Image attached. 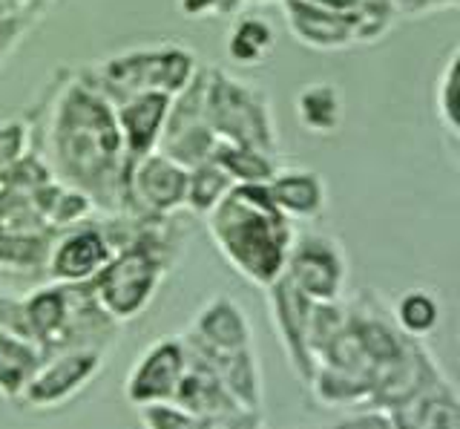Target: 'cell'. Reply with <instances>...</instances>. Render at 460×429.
Segmentation results:
<instances>
[{
  "label": "cell",
  "mask_w": 460,
  "mask_h": 429,
  "mask_svg": "<svg viewBox=\"0 0 460 429\" xmlns=\"http://www.w3.org/2000/svg\"><path fill=\"white\" fill-rule=\"evenodd\" d=\"M29 147L58 182L90 196L95 213H129V156L115 107L75 67H58L26 116Z\"/></svg>",
  "instance_id": "cell-1"
},
{
  "label": "cell",
  "mask_w": 460,
  "mask_h": 429,
  "mask_svg": "<svg viewBox=\"0 0 460 429\" xmlns=\"http://www.w3.org/2000/svg\"><path fill=\"white\" fill-rule=\"evenodd\" d=\"M205 225L219 256L244 282L265 291L282 277L296 225L273 205L265 184H234Z\"/></svg>",
  "instance_id": "cell-2"
},
{
  "label": "cell",
  "mask_w": 460,
  "mask_h": 429,
  "mask_svg": "<svg viewBox=\"0 0 460 429\" xmlns=\"http://www.w3.org/2000/svg\"><path fill=\"white\" fill-rule=\"evenodd\" d=\"M196 52L179 40L141 44L133 49L107 55V58L75 67L78 76L95 87L110 104L124 102L129 95H179L199 73Z\"/></svg>",
  "instance_id": "cell-3"
},
{
  "label": "cell",
  "mask_w": 460,
  "mask_h": 429,
  "mask_svg": "<svg viewBox=\"0 0 460 429\" xmlns=\"http://www.w3.org/2000/svg\"><path fill=\"white\" fill-rule=\"evenodd\" d=\"M205 112L219 141L279 156V124L270 93L259 81L205 67Z\"/></svg>",
  "instance_id": "cell-4"
},
{
  "label": "cell",
  "mask_w": 460,
  "mask_h": 429,
  "mask_svg": "<svg viewBox=\"0 0 460 429\" xmlns=\"http://www.w3.org/2000/svg\"><path fill=\"white\" fill-rule=\"evenodd\" d=\"M282 277L311 303H337L349 285V251L328 231H296Z\"/></svg>",
  "instance_id": "cell-5"
},
{
  "label": "cell",
  "mask_w": 460,
  "mask_h": 429,
  "mask_svg": "<svg viewBox=\"0 0 460 429\" xmlns=\"http://www.w3.org/2000/svg\"><path fill=\"white\" fill-rule=\"evenodd\" d=\"M104 363L107 354L95 349H75L43 357V363L38 366L32 380L23 386V392L14 404H21L29 412L61 409L104 371Z\"/></svg>",
  "instance_id": "cell-6"
},
{
  "label": "cell",
  "mask_w": 460,
  "mask_h": 429,
  "mask_svg": "<svg viewBox=\"0 0 460 429\" xmlns=\"http://www.w3.org/2000/svg\"><path fill=\"white\" fill-rule=\"evenodd\" d=\"M216 145L219 139H216L205 112V67H199L193 81L179 95H172L155 150H162L181 167H196L210 159Z\"/></svg>",
  "instance_id": "cell-7"
},
{
  "label": "cell",
  "mask_w": 460,
  "mask_h": 429,
  "mask_svg": "<svg viewBox=\"0 0 460 429\" xmlns=\"http://www.w3.org/2000/svg\"><path fill=\"white\" fill-rule=\"evenodd\" d=\"M115 254L104 219L93 213L90 219L69 225L52 237L43 274L49 282H93L101 268Z\"/></svg>",
  "instance_id": "cell-8"
},
{
  "label": "cell",
  "mask_w": 460,
  "mask_h": 429,
  "mask_svg": "<svg viewBox=\"0 0 460 429\" xmlns=\"http://www.w3.org/2000/svg\"><path fill=\"white\" fill-rule=\"evenodd\" d=\"M187 369V346L181 335H167L153 340L133 361L124 380V398L129 407L170 404Z\"/></svg>",
  "instance_id": "cell-9"
},
{
  "label": "cell",
  "mask_w": 460,
  "mask_h": 429,
  "mask_svg": "<svg viewBox=\"0 0 460 429\" xmlns=\"http://www.w3.org/2000/svg\"><path fill=\"white\" fill-rule=\"evenodd\" d=\"M184 188H187V167L172 162L162 150H153L129 167V182H127L129 213H147V217L181 213Z\"/></svg>",
  "instance_id": "cell-10"
},
{
  "label": "cell",
  "mask_w": 460,
  "mask_h": 429,
  "mask_svg": "<svg viewBox=\"0 0 460 429\" xmlns=\"http://www.w3.org/2000/svg\"><path fill=\"white\" fill-rule=\"evenodd\" d=\"M265 297H268V314H270L273 335H277L282 343L288 366H291L294 378H299L308 386V380L314 375V357L308 352V320H311L314 303L302 297L285 277L268 285Z\"/></svg>",
  "instance_id": "cell-11"
},
{
  "label": "cell",
  "mask_w": 460,
  "mask_h": 429,
  "mask_svg": "<svg viewBox=\"0 0 460 429\" xmlns=\"http://www.w3.org/2000/svg\"><path fill=\"white\" fill-rule=\"evenodd\" d=\"M190 346L216 352H242L256 346V335L248 311L230 294H213L199 306L190 326L181 335Z\"/></svg>",
  "instance_id": "cell-12"
},
{
  "label": "cell",
  "mask_w": 460,
  "mask_h": 429,
  "mask_svg": "<svg viewBox=\"0 0 460 429\" xmlns=\"http://www.w3.org/2000/svg\"><path fill=\"white\" fill-rule=\"evenodd\" d=\"M291 38L311 52H342L357 47L354 15L328 9L314 0H279Z\"/></svg>",
  "instance_id": "cell-13"
},
{
  "label": "cell",
  "mask_w": 460,
  "mask_h": 429,
  "mask_svg": "<svg viewBox=\"0 0 460 429\" xmlns=\"http://www.w3.org/2000/svg\"><path fill=\"white\" fill-rule=\"evenodd\" d=\"M265 188L273 199V205L294 225L316 222L328 210V182L314 167L279 165Z\"/></svg>",
  "instance_id": "cell-14"
},
{
  "label": "cell",
  "mask_w": 460,
  "mask_h": 429,
  "mask_svg": "<svg viewBox=\"0 0 460 429\" xmlns=\"http://www.w3.org/2000/svg\"><path fill=\"white\" fill-rule=\"evenodd\" d=\"M385 415L392 429H460L457 389L440 371Z\"/></svg>",
  "instance_id": "cell-15"
},
{
  "label": "cell",
  "mask_w": 460,
  "mask_h": 429,
  "mask_svg": "<svg viewBox=\"0 0 460 429\" xmlns=\"http://www.w3.org/2000/svg\"><path fill=\"white\" fill-rule=\"evenodd\" d=\"M170 102H172L170 95L147 93V95H129L124 102L112 104L129 162H138L141 156H147L158 147V139H162L170 112Z\"/></svg>",
  "instance_id": "cell-16"
},
{
  "label": "cell",
  "mask_w": 460,
  "mask_h": 429,
  "mask_svg": "<svg viewBox=\"0 0 460 429\" xmlns=\"http://www.w3.org/2000/svg\"><path fill=\"white\" fill-rule=\"evenodd\" d=\"M187 346V343H184ZM172 407H179L190 415H199V418H208V415H225V412H234L242 409L230 392L225 389V383L219 380V375L196 357L190 349H187V369L179 380V389L170 400Z\"/></svg>",
  "instance_id": "cell-17"
},
{
  "label": "cell",
  "mask_w": 460,
  "mask_h": 429,
  "mask_svg": "<svg viewBox=\"0 0 460 429\" xmlns=\"http://www.w3.org/2000/svg\"><path fill=\"white\" fill-rule=\"evenodd\" d=\"M294 116L311 136H334L345 121V98L334 81H308L294 95Z\"/></svg>",
  "instance_id": "cell-18"
},
{
  "label": "cell",
  "mask_w": 460,
  "mask_h": 429,
  "mask_svg": "<svg viewBox=\"0 0 460 429\" xmlns=\"http://www.w3.org/2000/svg\"><path fill=\"white\" fill-rule=\"evenodd\" d=\"M225 49L234 67H262L277 52V30L262 15H239L225 35Z\"/></svg>",
  "instance_id": "cell-19"
},
{
  "label": "cell",
  "mask_w": 460,
  "mask_h": 429,
  "mask_svg": "<svg viewBox=\"0 0 460 429\" xmlns=\"http://www.w3.org/2000/svg\"><path fill=\"white\" fill-rule=\"evenodd\" d=\"M431 107H435V121L446 139L449 156L457 159V147H460V49L457 47L449 49L440 67Z\"/></svg>",
  "instance_id": "cell-20"
},
{
  "label": "cell",
  "mask_w": 460,
  "mask_h": 429,
  "mask_svg": "<svg viewBox=\"0 0 460 429\" xmlns=\"http://www.w3.org/2000/svg\"><path fill=\"white\" fill-rule=\"evenodd\" d=\"M392 317L400 326L402 335H409L414 340H426L429 335H435L443 320V299L438 291L414 285L397 294L392 303Z\"/></svg>",
  "instance_id": "cell-21"
},
{
  "label": "cell",
  "mask_w": 460,
  "mask_h": 429,
  "mask_svg": "<svg viewBox=\"0 0 460 429\" xmlns=\"http://www.w3.org/2000/svg\"><path fill=\"white\" fill-rule=\"evenodd\" d=\"M43 354L29 337L0 332V398L18 400L23 386L32 380Z\"/></svg>",
  "instance_id": "cell-22"
},
{
  "label": "cell",
  "mask_w": 460,
  "mask_h": 429,
  "mask_svg": "<svg viewBox=\"0 0 460 429\" xmlns=\"http://www.w3.org/2000/svg\"><path fill=\"white\" fill-rule=\"evenodd\" d=\"M55 234L58 231L23 234L0 225V271H9V274H43Z\"/></svg>",
  "instance_id": "cell-23"
},
{
  "label": "cell",
  "mask_w": 460,
  "mask_h": 429,
  "mask_svg": "<svg viewBox=\"0 0 460 429\" xmlns=\"http://www.w3.org/2000/svg\"><path fill=\"white\" fill-rule=\"evenodd\" d=\"M210 159L234 179V184H268V179L279 167V156L244 145H230V141H219Z\"/></svg>",
  "instance_id": "cell-24"
},
{
  "label": "cell",
  "mask_w": 460,
  "mask_h": 429,
  "mask_svg": "<svg viewBox=\"0 0 460 429\" xmlns=\"http://www.w3.org/2000/svg\"><path fill=\"white\" fill-rule=\"evenodd\" d=\"M230 188H234V179H230L213 159L201 162L196 167H187L184 213L205 219L208 213L230 193Z\"/></svg>",
  "instance_id": "cell-25"
},
{
  "label": "cell",
  "mask_w": 460,
  "mask_h": 429,
  "mask_svg": "<svg viewBox=\"0 0 460 429\" xmlns=\"http://www.w3.org/2000/svg\"><path fill=\"white\" fill-rule=\"evenodd\" d=\"M400 12L394 0H363V6L354 12L357 47H371L394 30Z\"/></svg>",
  "instance_id": "cell-26"
},
{
  "label": "cell",
  "mask_w": 460,
  "mask_h": 429,
  "mask_svg": "<svg viewBox=\"0 0 460 429\" xmlns=\"http://www.w3.org/2000/svg\"><path fill=\"white\" fill-rule=\"evenodd\" d=\"M138 418L144 429H201L199 415H190L172 404H155V407H141Z\"/></svg>",
  "instance_id": "cell-27"
},
{
  "label": "cell",
  "mask_w": 460,
  "mask_h": 429,
  "mask_svg": "<svg viewBox=\"0 0 460 429\" xmlns=\"http://www.w3.org/2000/svg\"><path fill=\"white\" fill-rule=\"evenodd\" d=\"M29 150V124L23 119H0V170Z\"/></svg>",
  "instance_id": "cell-28"
},
{
  "label": "cell",
  "mask_w": 460,
  "mask_h": 429,
  "mask_svg": "<svg viewBox=\"0 0 460 429\" xmlns=\"http://www.w3.org/2000/svg\"><path fill=\"white\" fill-rule=\"evenodd\" d=\"M0 332L29 337L26 314H23V297L12 294V291H0Z\"/></svg>",
  "instance_id": "cell-29"
},
{
  "label": "cell",
  "mask_w": 460,
  "mask_h": 429,
  "mask_svg": "<svg viewBox=\"0 0 460 429\" xmlns=\"http://www.w3.org/2000/svg\"><path fill=\"white\" fill-rule=\"evenodd\" d=\"M400 18H429L440 12H452L460 6V0H394Z\"/></svg>",
  "instance_id": "cell-30"
},
{
  "label": "cell",
  "mask_w": 460,
  "mask_h": 429,
  "mask_svg": "<svg viewBox=\"0 0 460 429\" xmlns=\"http://www.w3.org/2000/svg\"><path fill=\"white\" fill-rule=\"evenodd\" d=\"M55 0H0V18H35L40 21Z\"/></svg>",
  "instance_id": "cell-31"
},
{
  "label": "cell",
  "mask_w": 460,
  "mask_h": 429,
  "mask_svg": "<svg viewBox=\"0 0 460 429\" xmlns=\"http://www.w3.org/2000/svg\"><path fill=\"white\" fill-rule=\"evenodd\" d=\"M325 429H392V421L388 415L380 409H371V412H359V415H349L337 424H331Z\"/></svg>",
  "instance_id": "cell-32"
},
{
  "label": "cell",
  "mask_w": 460,
  "mask_h": 429,
  "mask_svg": "<svg viewBox=\"0 0 460 429\" xmlns=\"http://www.w3.org/2000/svg\"><path fill=\"white\" fill-rule=\"evenodd\" d=\"M314 4H323L328 9H337V12H345V15H354V12L363 6V0H314Z\"/></svg>",
  "instance_id": "cell-33"
},
{
  "label": "cell",
  "mask_w": 460,
  "mask_h": 429,
  "mask_svg": "<svg viewBox=\"0 0 460 429\" xmlns=\"http://www.w3.org/2000/svg\"><path fill=\"white\" fill-rule=\"evenodd\" d=\"M244 4H253V6H268V4H279V0H244Z\"/></svg>",
  "instance_id": "cell-34"
}]
</instances>
